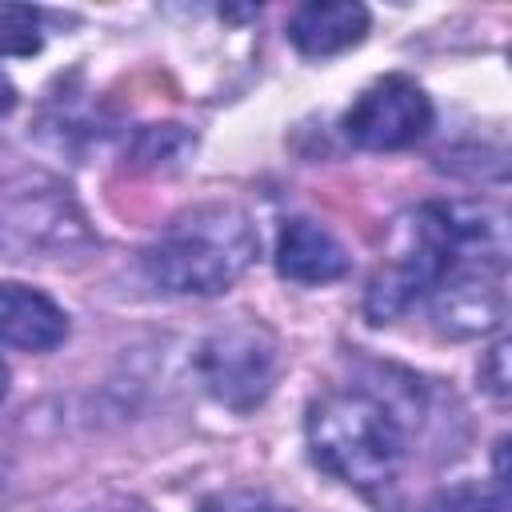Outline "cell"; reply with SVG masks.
I'll return each instance as SVG.
<instances>
[{
	"mask_svg": "<svg viewBox=\"0 0 512 512\" xmlns=\"http://www.w3.org/2000/svg\"><path fill=\"white\" fill-rule=\"evenodd\" d=\"M256 252L260 236L236 204H196L144 248V276L172 296H220Z\"/></svg>",
	"mask_w": 512,
	"mask_h": 512,
	"instance_id": "obj_1",
	"label": "cell"
},
{
	"mask_svg": "<svg viewBox=\"0 0 512 512\" xmlns=\"http://www.w3.org/2000/svg\"><path fill=\"white\" fill-rule=\"evenodd\" d=\"M304 436L316 468L360 492L392 484L404 464V428L396 412L360 388H340L312 400Z\"/></svg>",
	"mask_w": 512,
	"mask_h": 512,
	"instance_id": "obj_2",
	"label": "cell"
},
{
	"mask_svg": "<svg viewBox=\"0 0 512 512\" xmlns=\"http://www.w3.org/2000/svg\"><path fill=\"white\" fill-rule=\"evenodd\" d=\"M196 376L216 404L232 412L260 408L276 380L272 332L260 324H232L224 332H212L196 352Z\"/></svg>",
	"mask_w": 512,
	"mask_h": 512,
	"instance_id": "obj_3",
	"label": "cell"
},
{
	"mask_svg": "<svg viewBox=\"0 0 512 512\" xmlns=\"http://www.w3.org/2000/svg\"><path fill=\"white\" fill-rule=\"evenodd\" d=\"M436 112L428 92L412 76H380L372 80L340 116V132L348 144L364 152H400L428 136Z\"/></svg>",
	"mask_w": 512,
	"mask_h": 512,
	"instance_id": "obj_4",
	"label": "cell"
},
{
	"mask_svg": "<svg viewBox=\"0 0 512 512\" xmlns=\"http://www.w3.org/2000/svg\"><path fill=\"white\" fill-rule=\"evenodd\" d=\"M432 316L448 336H484L504 324V288L500 268L456 264L432 288Z\"/></svg>",
	"mask_w": 512,
	"mask_h": 512,
	"instance_id": "obj_5",
	"label": "cell"
},
{
	"mask_svg": "<svg viewBox=\"0 0 512 512\" xmlns=\"http://www.w3.org/2000/svg\"><path fill=\"white\" fill-rule=\"evenodd\" d=\"M68 340V312L40 288L0 280V344L20 352H52Z\"/></svg>",
	"mask_w": 512,
	"mask_h": 512,
	"instance_id": "obj_6",
	"label": "cell"
},
{
	"mask_svg": "<svg viewBox=\"0 0 512 512\" xmlns=\"http://www.w3.org/2000/svg\"><path fill=\"white\" fill-rule=\"evenodd\" d=\"M372 28V16L356 0H308L288 16V40L300 56L324 60L356 48Z\"/></svg>",
	"mask_w": 512,
	"mask_h": 512,
	"instance_id": "obj_7",
	"label": "cell"
},
{
	"mask_svg": "<svg viewBox=\"0 0 512 512\" xmlns=\"http://www.w3.org/2000/svg\"><path fill=\"white\" fill-rule=\"evenodd\" d=\"M276 272L292 284H332L348 272V248L316 220L292 216L276 236Z\"/></svg>",
	"mask_w": 512,
	"mask_h": 512,
	"instance_id": "obj_8",
	"label": "cell"
},
{
	"mask_svg": "<svg viewBox=\"0 0 512 512\" xmlns=\"http://www.w3.org/2000/svg\"><path fill=\"white\" fill-rule=\"evenodd\" d=\"M196 152V136L184 124H148L132 140V164L152 172H172Z\"/></svg>",
	"mask_w": 512,
	"mask_h": 512,
	"instance_id": "obj_9",
	"label": "cell"
},
{
	"mask_svg": "<svg viewBox=\"0 0 512 512\" xmlns=\"http://www.w3.org/2000/svg\"><path fill=\"white\" fill-rule=\"evenodd\" d=\"M424 512H508V484H452L440 488Z\"/></svg>",
	"mask_w": 512,
	"mask_h": 512,
	"instance_id": "obj_10",
	"label": "cell"
},
{
	"mask_svg": "<svg viewBox=\"0 0 512 512\" xmlns=\"http://www.w3.org/2000/svg\"><path fill=\"white\" fill-rule=\"evenodd\" d=\"M40 36H36V16L24 8H0V52H36Z\"/></svg>",
	"mask_w": 512,
	"mask_h": 512,
	"instance_id": "obj_11",
	"label": "cell"
},
{
	"mask_svg": "<svg viewBox=\"0 0 512 512\" xmlns=\"http://www.w3.org/2000/svg\"><path fill=\"white\" fill-rule=\"evenodd\" d=\"M200 512H292L280 500H272L268 492H252V488H232V492H216L200 504Z\"/></svg>",
	"mask_w": 512,
	"mask_h": 512,
	"instance_id": "obj_12",
	"label": "cell"
},
{
	"mask_svg": "<svg viewBox=\"0 0 512 512\" xmlns=\"http://www.w3.org/2000/svg\"><path fill=\"white\" fill-rule=\"evenodd\" d=\"M480 384L488 388V396L508 400V340H496L484 360H480Z\"/></svg>",
	"mask_w": 512,
	"mask_h": 512,
	"instance_id": "obj_13",
	"label": "cell"
},
{
	"mask_svg": "<svg viewBox=\"0 0 512 512\" xmlns=\"http://www.w3.org/2000/svg\"><path fill=\"white\" fill-rule=\"evenodd\" d=\"M12 108H16V84H12V80H8V72L0 68V120H4Z\"/></svg>",
	"mask_w": 512,
	"mask_h": 512,
	"instance_id": "obj_14",
	"label": "cell"
},
{
	"mask_svg": "<svg viewBox=\"0 0 512 512\" xmlns=\"http://www.w3.org/2000/svg\"><path fill=\"white\" fill-rule=\"evenodd\" d=\"M4 396H8V364L0 360V404H4Z\"/></svg>",
	"mask_w": 512,
	"mask_h": 512,
	"instance_id": "obj_15",
	"label": "cell"
}]
</instances>
